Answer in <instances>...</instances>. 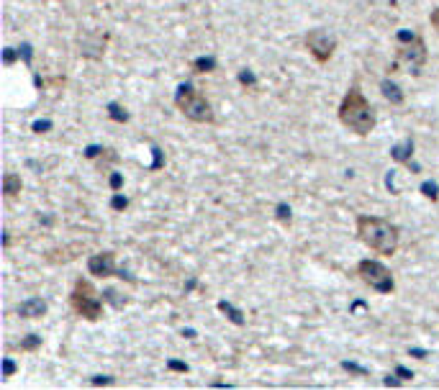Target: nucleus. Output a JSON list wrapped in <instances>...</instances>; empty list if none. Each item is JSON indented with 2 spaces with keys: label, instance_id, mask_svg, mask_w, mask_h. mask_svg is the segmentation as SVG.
Wrapping results in <instances>:
<instances>
[{
  "label": "nucleus",
  "instance_id": "1",
  "mask_svg": "<svg viewBox=\"0 0 439 390\" xmlns=\"http://www.w3.org/2000/svg\"><path fill=\"white\" fill-rule=\"evenodd\" d=\"M357 236L362 244L383 257H393L401 244L398 226L380 216H357Z\"/></svg>",
  "mask_w": 439,
  "mask_h": 390
},
{
  "label": "nucleus",
  "instance_id": "2",
  "mask_svg": "<svg viewBox=\"0 0 439 390\" xmlns=\"http://www.w3.org/2000/svg\"><path fill=\"white\" fill-rule=\"evenodd\" d=\"M337 116H339L342 126L355 131L357 137H368L370 131L375 128V108L370 106V100L362 95L359 88H350L344 92Z\"/></svg>",
  "mask_w": 439,
  "mask_h": 390
},
{
  "label": "nucleus",
  "instance_id": "3",
  "mask_svg": "<svg viewBox=\"0 0 439 390\" xmlns=\"http://www.w3.org/2000/svg\"><path fill=\"white\" fill-rule=\"evenodd\" d=\"M175 108L185 118L196 121V124H214L216 121L214 106L208 103V98L203 92H198L188 82H183L178 88V92H175Z\"/></svg>",
  "mask_w": 439,
  "mask_h": 390
},
{
  "label": "nucleus",
  "instance_id": "4",
  "mask_svg": "<svg viewBox=\"0 0 439 390\" xmlns=\"http://www.w3.org/2000/svg\"><path fill=\"white\" fill-rule=\"evenodd\" d=\"M70 306L85 321H98L103 316V300L88 277H77L70 293Z\"/></svg>",
  "mask_w": 439,
  "mask_h": 390
},
{
  "label": "nucleus",
  "instance_id": "5",
  "mask_svg": "<svg viewBox=\"0 0 439 390\" xmlns=\"http://www.w3.org/2000/svg\"><path fill=\"white\" fill-rule=\"evenodd\" d=\"M357 275H359V280L365 282L370 291L380 293V295H391V293L395 291L393 273H391L380 260H359Z\"/></svg>",
  "mask_w": 439,
  "mask_h": 390
},
{
  "label": "nucleus",
  "instance_id": "6",
  "mask_svg": "<svg viewBox=\"0 0 439 390\" xmlns=\"http://www.w3.org/2000/svg\"><path fill=\"white\" fill-rule=\"evenodd\" d=\"M427 59H429L427 41H424L422 37H416L413 41H409V44L398 46V57H395V62L391 64V72L406 70V72H411V75H419L422 67L427 64Z\"/></svg>",
  "mask_w": 439,
  "mask_h": 390
},
{
  "label": "nucleus",
  "instance_id": "7",
  "mask_svg": "<svg viewBox=\"0 0 439 390\" xmlns=\"http://www.w3.org/2000/svg\"><path fill=\"white\" fill-rule=\"evenodd\" d=\"M306 49L319 64H326L337 52V39L329 31H324V28H311L306 34Z\"/></svg>",
  "mask_w": 439,
  "mask_h": 390
},
{
  "label": "nucleus",
  "instance_id": "8",
  "mask_svg": "<svg viewBox=\"0 0 439 390\" xmlns=\"http://www.w3.org/2000/svg\"><path fill=\"white\" fill-rule=\"evenodd\" d=\"M88 273L93 275V277H100V280H106V277H121V280H126V282H136V277H131V275L124 273V270H118V267H116V254H113V252L90 254Z\"/></svg>",
  "mask_w": 439,
  "mask_h": 390
},
{
  "label": "nucleus",
  "instance_id": "9",
  "mask_svg": "<svg viewBox=\"0 0 439 390\" xmlns=\"http://www.w3.org/2000/svg\"><path fill=\"white\" fill-rule=\"evenodd\" d=\"M46 313V300L44 298H28L18 306V316L21 318H41Z\"/></svg>",
  "mask_w": 439,
  "mask_h": 390
},
{
  "label": "nucleus",
  "instance_id": "10",
  "mask_svg": "<svg viewBox=\"0 0 439 390\" xmlns=\"http://www.w3.org/2000/svg\"><path fill=\"white\" fill-rule=\"evenodd\" d=\"M380 92H383V98H386L391 106H404L406 95L393 80H383V82H380Z\"/></svg>",
  "mask_w": 439,
  "mask_h": 390
},
{
  "label": "nucleus",
  "instance_id": "11",
  "mask_svg": "<svg viewBox=\"0 0 439 390\" xmlns=\"http://www.w3.org/2000/svg\"><path fill=\"white\" fill-rule=\"evenodd\" d=\"M413 157V139H404L401 144H395L393 149H391V159L393 162H401V164H409Z\"/></svg>",
  "mask_w": 439,
  "mask_h": 390
},
{
  "label": "nucleus",
  "instance_id": "12",
  "mask_svg": "<svg viewBox=\"0 0 439 390\" xmlns=\"http://www.w3.org/2000/svg\"><path fill=\"white\" fill-rule=\"evenodd\" d=\"M21 188H24L21 175H16V173L3 175V195H6V198H16L18 193H21Z\"/></svg>",
  "mask_w": 439,
  "mask_h": 390
},
{
  "label": "nucleus",
  "instance_id": "13",
  "mask_svg": "<svg viewBox=\"0 0 439 390\" xmlns=\"http://www.w3.org/2000/svg\"><path fill=\"white\" fill-rule=\"evenodd\" d=\"M218 311H221V313H224V316L229 318V321H232L234 326H244V324H247V318H244L242 311L234 309V306L229 303V300H218Z\"/></svg>",
  "mask_w": 439,
  "mask_h": 390
},
{
  "label": "nucleus",
  "instance_id": "14",
  "mask_svg": "<svg viewBox=\"0 0 439 390\" xmlns=\"http://www.w3.org/2000/svg\"><path fill=\"white\" fill-rule=\"evenodd\" d=\"M216 67H218L216 57H198V59H193V62H190V70H193V72H198V75L214 72Z\"/></svg>",
  "mask_w": 439,
  "mask_h": 390
},
{
  "label": "nucleus",
  "instance_id": "15",
  "mask_svg": "<svg viewBox=\"0 0 439 390\" xmlns=\"http://www.w3.org/2000/svg\"><path fill=\"white\" fill-rule=\"evenodd\" d=\"M108 116L113 118L116 124H126L129 121V110L124 106H118V103H108Z\"/></svg>",
  "mask_w": 439,
  "mask_h": 390
},
{
  "label": "nucleus",
  "instance_id": "16",
  "mask_svg": "<svg viewBox=\"0 0 439 390\" xmlns=\"http://www.w3.org/2000/svg\"><path fill=\"white\" fill-rule=\"evenodd\" d=\"M39 347H41V336L39 334H28L26 339L18 342V349H21V352H34Z\"/></svg>",
  "mask_w": 439,
  "mask_h": 390
},
{
  "label": "nucleus",
  "instance_id": "17",
  "mask_svg": "<svg viewBox=\"0 0 439 390\" xmlns=\"http://www.w3.org/2000/svg\"><path fill=\"white\" fill-rule=\"evenodd\" d=\"M422 195L429 200H439V185L434 180H427L422 182Z\"/></svg>",
  "mask_w": 439,
  "mask_h": 390
},
{
  "label": "nucleus",
  "instance_id": "18",
  "mask_svg": "<svg viewBox=\"0 0 439 390\" xmlns=\"http://www.w3.org/2000/svg\"><path fill=\"white\" fill-rule=\"evenodd\" d=\"M275 218H278L280 224H290V218H293V208H290L288 203H278V208H275Z\"/></svg>",
  "mask_w": 439,
  "mask_h": 390
},
{
  "label": "nucleus",
  "instance_id": "19",
  "mask_svg": "<svg viewBox=\"0 0 439 390\" xmlns=\"http://www.w3.org/2000/svg\"><path fill=\"white\" fill-rule=\"evenodd\" d=\"M342 370H347L350 375H359V378H365V375H370L368 367H359V364H355V362H342Z\"/></svg>",
  "mask_w": 439,
  "mask_h": 390
},
{
  "label": "nucleus",
  "instance_id": "20",
  "mask_svg": "<svg viewBox=\"0 0 439 390\" xmlns=\"http://www.w3.org/2000/svg\"><path fill=\"white\" fill-rule=\"evenodd\" d=\"M239 82H242L244 88H257V77H254L252 70H242L239 72Z\"/></svg>",
  "mask_w": 439,
  "mask_h": 390
},
{
  "label": "nucleus",
  "instance_id": "21",
  "mask_svg": "<svg viewBox=\"0 0 439 390\" xmlns=\"http://www.w3.org/2000/svg\"><path fill=\"white\" fill-rule=\"evenodd\" d=\"M111 208H113V211H126V208H129V198H126V195H121V193H116V195L111 198Z\"/></svg>",
  "mask_w": 439,
  "mask_h": 390
},
{
  "label": "nucleus",
  "instance_id": "22",
  "mask_svg": "<svg viewBox=\"0 0 439 390\" xmlns=\"http://www.w3.org/2000/svg\"><path fill=\"white\" fill-rule=\"evenodd\" d=\"M16 362H13V360H10V357H6V360H3V378H13V375H16Z\"/></svg>",
  "mask_w": 439,
  "mask_h": 390
},
{
  "label": "nucleus",
  "instance_id": "23",
  "mask_svg": "<svg viewBox=\"0 0 439 390\" xmlns=\"http://www.w3.org/2000/svg\"><path fill=\"white\" fill-rule=\"evenodd\" d=\"M103 298H106L108 303H113L116 309H121V306H126V298H124V300L118 298V293H116V291H106V293H103Z\"/></svg>",
  "mask_w": 439,
  "mask_h": 390
},
{
  "label": "nucleus",
  "instance_id": "24",
  "mask_svg": "<svg viewBox=\"0 0 439 390\" xmlns=\"http://www.w3.org/2000/svg\"><path fill=\"white\" fill-rule=\"evenodd\" d=\"M416 37H419V34H413V31H398V34H395V41H398V44H409V41H413Z\"/></svg>",
  "mask_w": 439,
  "mask_h": 390
},
{
  "label": "nucleus",
  "instance_id": "25",
  "mask_svg": "<svg viewBox=\"0 0 439 390\" xmlns=\"http://www.w3.org/2000/svg\"><path fill=\"white\" fill-rule=\"evenodd\" d=\"M103 152H106V149H103V146H95V144H90L88 149H85V157H88V159H98V157H103Z\"/></svg>",
  "mask_w": 439,
  "mask_h": 390
},
{
  "label": "nucleus",
  "instance_id": "26",
  "mask_svg": "<svg viewBox=\"0 0 439 390\" xmlns=\"http://www.w3.org/2000/svg\"><path fill=\"white\" fill-rule=\"evenodd\" d=\"M167 370H172V372H188L190 367L185 362H180V360H170V362H167Z\"/></svg>",
  "mask_w": 439,
  "mask_h": 390
},
{
  "label": "nucleus",
  "instance_id": "27",
  "mask_svg": "<svg viewBox=\"0 0 439 390\" xmlns=\"http://www.w3.org/2000/svg\"><path fill=\"white\" fill-rule=\"evenodd\" d=\"M16 57H21V52H16V49H10V46H8V49L3 52V62L13 64V62H16Z\"/></svg>",
  "mask_w": 439,
  "mask_h": 390
},
{
  "label": "nucleus",
  "instance_id": "28",
  "mask_svg": "<svg viewBox=\"0 0 439 390\" xmlns=\"http://www.w3.org/2000/svg\"><path fill=\"white\" fill-rule=\"evenodd\" d=\"M36 131V134H44V131H49L52 128V121H34V126H31Z\"/></svg>",
  "mask_w": 439,
  "mask_h": 390
},
{
  "label": "nucleus",
  "instance_id": "29",
  "mask_svg": "<svg viewBox=\"0 0 439 390\" xmlns=\"http://www.w3.org/2000/svg\"><path fill=\"white\" fill-rule=\"evenodd\" d=\"M90 382H93V385H113V378H111V375H95Z\"/></svg>",
  "mask_w": 439,
  "mask_h": 390
},
{
  "label": "nucleus",
  "instance_id": "30",
  "mask_svg": "<svg viewBox=\"0 0 439 390\" xmlns=\"http://www.w3.org/2000/svg\"><path fill=\"white\" fill-rule=\"evenodd\" d=\"M395 375H398L401 380H413V372H411V370H406L404 364H398V367H395Z\"/></svg>",
  "mask_w": 439,
  "mask_h": 390
},
{
  "label": "nucleus",
  "instance_id": "31",
  "mask_svg": "<svg viewBox=\"0 0 439 390\" xmlns=\"http://www.w3.org/2000/svg\"><path fill=\"white\" fill-rule=\"evenodd\" d=\"M108 182H111V191H121V185H124V177H121L118 173H113Z\"/></svg>",
  "mask_w": 439,
  "mask_h": 390
},
{
  "label": "nucleus",
  "instance_id": "32",
  "mask_svg": "<svg viewBox=\"0 0 439 390\" xmlns=\"http://www.w3.org/2000/svg\"><path fill=\"white\" fill-rule=\"evenodd\" d=\"M18 52H21V57H24V62L31 64V44H24L21 49H18Z\"/></svg>",
  "mask_w": 439,
  "mask_h": 390
},
{
  "label": "nucleus",
  "instance_id": "33",
  "mask_svg": "<svg viewBox=\"0 0 439 390\" xmlns=\"http://www.w3.org/2000/svg\"><path fill=\"white\" fill-rule=\"evenodd\" d=\"M383 382H386L388 388H395V385H401V382H404V380H401L398 375H388V378H386V380H383Z\"/></svg>",
  "mask_w": 439,
  "mask_h": 390
},
{
  "label": "nucleus",
  "instance_id": "34",
  "mask_svg": "<svg viewBox=\"0 0 439 390\" xmlns=\"http://www.w3.org/2000/svg\"><path fill=\"white\" fill-rule=\"evenodd\" d=\"M429 21H431V26H434V31L439 34V8H437V10H431Z\"/></svg>",
  "mask_w": 439,
  "mask_h": 390
},
{
  "label": "nucleus",
  "instance_id": "35",
  "mask_svg": "<svg viewBox=\"0 0 439 390\" xmlns=\"http://www.w3.org/2000/svg\"><path fill=\"white\" fill-rule=\"evenodd\" d=\"M152 152H154V164H152V170H157V167H162V152L157 149V146H154Z\"/></svg>",
  "mask_w": 439,
  "mask_h": 390
},
{
  "label": "nucleus",
  "instance_id": "36",
  "mask_svg": "<svg viewBox=\"0 0 439 390\" xmlns=\"http://www.w3.org/2000/svg\"><path fill=\"white\" fill-rule=\"evenodd\" d=\"M393 170H391V173H388V177H386V185H388V191H391V193H393V195H398V191H395V188H393Z\"/></svg>",
  "mask_w": 439,
  "mask_h": 390
},
{
  "label": "nucleus",
  "instance_id": "37",
  "mask_svg": "<svg viewBox=\"0 0 439 390\" xmlns=\"http://www.w3.org/2000/svg\"><path fill=\"white\" fill-rule=\"evenodd\" d=\"M409 354L416 357V360H427V352H424V349H409Z\"/></svg>",
  "mask_w": 439,
  "mask_h": 390
},
{
  "label": "nucleus",
  "instance_id": "38",
  "mask_svg": "<svg viewBox=\"0 0 439 390\" xmlns=\"http://www.w3.org/2000/svg\"><path fill=\"white\" fill-rule=\"evenodd\" d=\"M183 336H188V339H196V331H193V329H185V331H183Z\"/></svg>",
  "mask_w": 439,
  "mask_h": 390
}]
</instances>
